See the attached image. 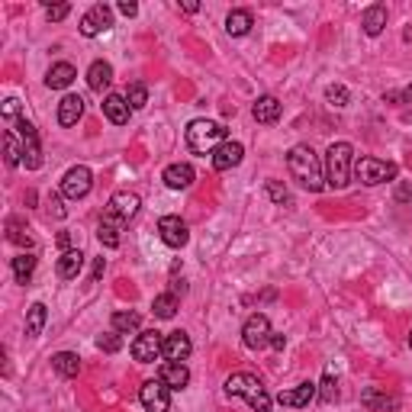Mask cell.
I'll return each mask as SVG.
<instances>
[{"label": "cell", "instance_id": "obj_1", "mask_svg": "<svg viewBox=\"0 0 412 412\" xmlns=\"http://www.w3.org/2000/svg\"><path fill=\"white\" fill-rule=\"evenodd\" d=\"M287 168H290L293 181H297L303 191L319 193L322 187H326V168L319 165V158H316V152L309 146H293L290 152H287Z\"/></svg>", "mask_w": 412, "mask_h": 412}, {"label": "cell", "instance_id": "obj_2", "mask_svg": "<svg viewBox=\"0 0 412 412\" xmlns=\"http://www.w3.org/2000/svg\"><path fill=\"white\" fill-rule=\"evenodd\" d=\"M326 187L332 191H345L352 184V174H354V148L352 142H332L326 152Z\"/></svg>", "mask_w": 412, "mask_h": 412}, {"label": "cell", "instance_id": "obj_3", "mask_svg": "<svg viewBox=\"0 0 412 412\" xmlns=\"http://www.w3.org/2000/svg\"><path fill=\"white\" fill-rule=\"evenodd\" d=\"M226 393L229 397H242L255 412H271V397H267V390L261 387V380L255 374H245V371L242 374H232L226 380Z\"/></svg>", "mask_w": 412, "mask_h": 412}, {"label": "cell", "instance_id": "obj_4", "mask_svg": "<svg viewBox=\"0 0 412 412\" xmlns=\"http://www.w3.org/2000/svg\"><path fill=\"white\" fill-rule=\"evenodd\" d=\"M226 142V129L213 120H193L187 126V148L193 155H213Z\"/></svg>", "mask_w": 412, "mask_h": 412}, {"label": "cell", "instance_id": "obj_5", "mask_svg": "<svg viewBox=\"0 0 412 412\" xmlns=\"http://www.w3.org/2000/svg\"><path fill=\"white\" fill-rule=\"evenodd\" d=\"M399 174V168L393 161H380V158H358L354 161V177H358L364 187H377V184H387Z\"/></svg>", "mask_w": 412, "mask_h": 412}, {"label": "cell", "instance_id": "obj_6", "mask_svg": "<svg viewBox=\"0 0 412 412\" xmlns=\"http://www.w3.org/2000/svg\"><path fill=\"white\" fill-rule=\"evenodd\" d=\"M139 197L136 193H129V191H116L113 197H110V203H107V210H103V222H110V226H116V229H122L129 219H136V213H139Z\"/></svg>", "mask_w": 412, "mask_h": 412}, {"label": "cell", "instance_id": "obj_7", "mask_svg": "<svg viewBox=\"0 0 412 412\" xmlns=\"http://www.w3.org/2000/svg\"><path fill=\"white\" fill-rule=\"evenodd\" d=\"M16 136L23 142V165L26 171H36L42 168V146H39V132L32 122L26 120H16Z\"/></svg>", "mask_w": 412, "mask_h": 412}, {"label": "cell", "instance_id": "obj_8", "mask_svg": "<svg viewBox=\"0 0 412 412\" xmlns=\"http://www.w3.org/2000/svg\"><path fill=\"white\" fill-rule=\"evenodd\" d=\"M132 358L139 361V364H152V361H158L161 354H165V335L161 332H155V328H148V332H139V338L132 342Z\"/></svg>", "mask_w": 412, "mask_h": 412}, {"label": "cell", "instance_id": "obj_9", "mask_svg": "<svg viewBox=\"0 0 412 412\" xmlns=\"http://www.w3.org/2000/svg\"><path fill=\"white\" fill-rule=\"evenodd\" d=\"M91 187H94V174L84 165H75V168H68V174L61 177V193L68 200H84L91 193Z\"/></svg>", "mask_w": 412, "mask_h": 412}, {"label": "cell", "instance_id": "obj_10", "mask_svg": "<svg viewBox=\"0 0 412 412\" xmlns=\"http://www.w3.org/2000/svg\"><path fill=\"white\" fill-rule=\"evenodd\" d=\"M271 335H274V332H271V319H267L264 313H255L242 328V342H245V348H252V352H261L264 345H271Z\"/></svg>", "mask_w": 412, "mask_h": 412}, {"label": "cell", "instance_id": "obj_11", "mask_svg": "<svg viewBox=\"0 0 412 412\" xmlns=\"http://www.w3.org/2000/svg\"><path fill=\"white\" fill-rule=\"evenodd\" d=\"M110 26H113V10H110L107 4H94V7L81 16V36H87V39L107 32Z\"/></svg>", "mask_w": 412, "mask_h": 412}, {"label": "cell", "instance_id": "obj_12", "mask_svg": "<svg viewBox=\"0 0 412 412\" xmlns=\"http://www.w3.org/2000/svg\"><path fill=\"white\" fill-rule=\"evenodd\" d=\"M139 399L146 406V412H168L171 409V390L161 380H146L139 390Z\"/></svg>", "mask_w": 412, "mask_h": 412}, {"label": "cell", "instance_id": "obj_13", "mask_svg": "<svg viewBox=\"0 0 412 412\" xmlns=\"http://www.w3.org/2000/svg\"><path fill=\"white\" fill-rule=\"evenodd\" d=\"M158 236H161V242L171 245V248H184V245L191 242L187 222H184L181 216H161V222H158Z\"/></svg>", "mask_w": 412, "mask_h": 412}, {"label": "cell", "instance_id": "obj_14", "mask_svg": "<svg viewBox=\"0 0 412 412\" xmlns=\"http://www.w3.org/2000/svg\"><path fill=\"white\" fill-rule=\"evenodd\" d=\"M242 155H245L242 142H232V139H226V142H222V146L216 148L213 155H210V161H213L216 171H232V168H238V165H242Z\"/></svg>", "mask_w": 412, "mask_h": 412}, {"label": "cell", "instance_id": "obj_15", "mask_svg": "<svg viewBox=\"0 0 412 412\" xmlns=\"http://www.w3.org/2000/svg\"><path fill=\"white\" fill-rule=\"evenodd\" d=\"M161 181L168 184L171 191H187V187L197 181V171H193V165H187V161H177V165H168V168H165Z\"/></svg>", "mask_w": 412, "mask_h": 412}, {"label": "cell", "instance_id": "obj_16", "mask_svg": "<svg viewBox=\"0 0 412 412\" xmlns=\"http://www.w3.org/2000/svg\"><path fill=\"white\" fill-rule=\"evenodd\" d=\"M316 383H297L293 390H281L277 393V403L281 406H290V409H303V406H309L316 399Z\"/></svg>", "mask_w": 412, "mask_h": 412}, {"label": "cell", "instance_id": "obj_17", "mask_svg": "<svg viewBox=\"0 0 412 412\" xmlns=\"http://www.w3.org/2000/svg\"><path fill=\"white\" fill-rule=\"evenodd\" d=\"M193 345H191V335L187 332H168L165 335V358L174 361V364H184V361L191 358Z\"/></svg>", "mask_w": 412, "mask_h": 412}, {"label": "cell", "instance_id": "obj_18", "mask_svg": "<svg viewBox=\"0 0 412 412\" xmlns=\"http://www.w3.org/2000/svg\"><path fill=\"white\" fill-rule=\"evenodd\" d=\"M158 380L168 390H184L187 383H191V371H187L184 364H174V361H165L161 371H158Z\"/></svg>", "mask_w": 412, "mask_h": 412}, {"label": "cell", "instance_id": "obj_19", "mask_svg": "<svg viewBox=\"0 0 412 412\" xmlns=\"http://www.w3.org/2000/svg\"><path fill=\"white\" fill-rule=\"evenodd\" d=\"M81 116H84V100L77 97V94L61 97V103H58V122L61 126H77Z\"/></svg>", "mask_w": 412, "mask_h": 412}, {"label": "cell", "instance_id": "obj_20", "mask_svg": "<svg viewBox=\"0 0 412 412\" xmlns=\"http://www.w3.org/2000/svg\"><path fill=\"white\" fill-rule=\"evenodd\" d=\"M103 113H107L110 122L122 126V122H129L132 107L126 103V97H122V94H107V100H103Z\"/></svg>", "mask_w": 412, "mask_h": 412}, {"label": "cell", "instance_id": "obj_21", "mask_svg": "<svg viewBox=\"0 0 412 412\" xmlns=\"http://www.w3.org/2000/svg\"><path fill=\"white\" fill-rule=\"evenodd\" d=\"M81 267H84V255L77 252V248H71V252H61L55 271H58L61 281H75V277L81 274Z\"/></svg>", "mask_w": 412, "mask_h": 412}, {"label": "cell", "instance_id": "obj_22", "mask_svg": "<svg viewBox=\"0 0 412 412\" xmlns=\"http://www.w3.org/2000/svg\"><path fill=\"white\" fill-rule=\"evenodd\" d=\"M77 77L75 65H68V61H58V65H52L46 75V87H52V91H65V87L71 84Z\"/></svg>", "mask_w": 412, "mask_h": 412}, {"label": "cell", "instance_id": "obj_23", "mask_svg": "<svg viewBox=\"0 0 412 412\" xmlns=\"http://www.w3.org/2000/svg\"><path fill=\"white\" fill-rule=\"evenodd\" d=\"M281 110H283V107H281V100L267 94V97H258V100H255L252 116H255L258 122H264V126H267V122H277V120H281Z\"/></svg>", "mask_w": 412, "mask_h": 412}, {"label": "cell", "instance_id": "obj_24", "mask_svg": "<svg viewBox=\"0 0 412 412\" xmlns=\"http://www.w3.org/2000/svg\"><path fill=\"white\" fill-rule=\"evenodd\" d=\"M87 84H91L94 94H103L113 84V68H110V61H94L91 71H87Z\"/></svg>", "mask_w": 412, "mask_h": 412}, {"label": "cell", "instance_id": "obj_25", "mask_svg": "<svg viewBox=\"0 0 412 412\" xmlns=\"http://www.w3.org/2000/svg\"><path fill=\"white\" fill-rule=\"evenodd\" d=\"M361 26H364L367 36H380L383 26H387V7H383V4H374V7H367L364 16H361Z\"/></svg>", "mask_w": 412, "mask_h": 412}, {"label": "cell", "instance_id": "obj_26", "mask_svg": "<svg viewBox=\"0 0 412 412\" xmlns=\"http://www.w3.org/2000/svg\"><path fill=\"white\" fill-rule=\"evenodd\" d=\"M52 367H55V374L58 377H68L71 380V377L81 374V358H77L75 352H58L52 358Z\"/></svg>", "mask_w": 412, "mask_h": 412}, {"label": "cell", "instance_id": "obj_27", "mask_svg": "<svg viewBox=\"0 0 412 412\" xmlns=\"http://www.w3.org/2000/svg\"><path fill=\"white\" fill-rule=\"evenodd\" d=\"M110 326H113V332H120V335H129V332H136V328L142 326V316H139L136 309H120V313H113Z\"/></svg>", "mask_w": 412, "mask_h": 412}, {"label": "cell", "instance_id": "obj_28", "mask_svg": "<svg viewBox=\"0 0 412 412\" xmlns=\"http://www.w3.org/2000/svg\"><path fill=\"white\" fill-rule=\"evenodd\" d=\"M361 403L367 406V409H383V412H393V409H399V399L397 397H387V393H380V390H364V397H361Z\"/></svg>", "mask_w": 412, "mask_h": 412}, {"label": "cell", "instance_id": "obj_29", "mask_svg": "<svg viewBox=\"0 0 412 412\" xmlns=\"http://www.w3.org/2000/svg\"><path fill=\"white\" fill-rule=\"evenodd\" d=\"M49 313H46V303H32L30 309H26V335L36 338L42 335V326H46Z\"/></svg>", "mask_w": 412, "mask_h": 412}, {"label": "cell", "instance_id": "obj_30", "mask_svg": "<svg viewBox=\"0 0 412 412\" xmlns=\"http://www.w3.org/2000/svg\"><path fill=\"white\" fill-rule=\"evenodd\" d=\"M248 30H252V13H248V10H232V13L226 16V32H229V36H245Z\"/></svg>", "mask_w": 412, "mask_h": 412}, {"label": "cell", "instance_id": "obj_31", "mask_svg": "<svg viewBox=\"0 0 412 412\" xmlns=\"http://www.w3.org/2000/svg\"><path fill=\"white\" fill-rule=\"evenodd\" d=\"M4 158H7L10 168L23 165V142H20L16 132H7V136H4Z\"/></svg>", "mask_w": 412, "mask_h": 412}, {"label": "cell", "instance_id": "obj_32", "mask_svg": "<svg viewBox=\"0 0 412 412\" xmlns=\"http://www.w3.org/2000/svg\"><path fill=\"white\" fill-rule=\"evenodd\" d=\"M32 271H36V255H30V252L16 255V258H13V277H16V283H30Z\"/></svg>", "mask_w": 412, "mask_h": 412}, {"label": "cell", "instance_id": "obj_33", "mask_svg": "<svg viewBox=\"0 0 412 412\" xmlns=\"http://www.w3.org/2000/svg\"><path fill=\"white\" fill-rule=\"evenodd\" d=\"M152 313L158 316V319H174V313H177V297H174V293H161V297H155Z\"/></svg>", "mask_w": 412, "mask_h": 412}, {"label": "cell", "instance_id": "obj_34", "mask_svg": "<svg viewBox=\"0 0 412 412\" xmlns=\"http://www.w3.org/2000/svg\"><path fill=\"white\" fill-rule=\"evenodd\" d=\"M7 238L13 245H23V248H32V236H30V229H23V222L16 219H7Z\"/></svg>", "mask_w": 412, "mask_h": 412}, {"label": "cell", "instance_id": "obj_35", "mask_svg": "<svg viewBox=\"0 0 412 412\" xmlns=\"http://www.w3.org/2000/svg\"><path fill=\"white\" fill-rule=\"evenodd\" d=\"M122 97H126V103H129L132 110H142L148 103V87L146 84H129Z\"/></svg>", "mask_w": 412, "mask_h": 412}, {"label": "cell", "instance_id": "obj_36", "mask_svg": "<svg viewBox=\"0 0 412 412\" xmlns=\"http://www.w3.org/2000/svg\"><path fill=\"white\" fill-rule=\"evenodd\" d=\"M319 399L322 403H335V397H338V380H335V374L332 371H326V377H322V383H319Z\"/></svg>", "mask_w": 412, "mask_h": 412}, {"label": "cell", "instance_id": "obj_37", "mask_svg": "<svg viewBox=\"0 0 412 412\" xmlns=\"http://www.w3.org/2000/svg\"><path fill=\"white\" fill-rule=\"evenodd\" d=\"M97 238H100V245H103V248H120V229H116V226H110V222H100Z\"/></svg>", "mask_w": 412, "mask_h": 412}, {"label": "cell", "instance_id": "obj_38", "mask_svg": "<svg viewBox=\"0 0 412 412\" xmlns=\"http://www.w3.org/2000/svg\"><path fill=\"white\" fill-rule=\"evenodd\" d=\"M326 100L332 103V107H338V110L348 107V87L345 84H328L326 87Z\"/></svg>", "mask_w": 412, "mask_h": 412}, {"label": "cell", "instance_id": "obj_39", "mask_svg": "<svg viewBox=\"0 0 412 412\" xmlns=\"http://www.w3.org/2000/svg\"><path fill=\"white\" fill-rule=\"evenodd\" d=\"M97 348H100V352H107V354H116L122 348L120 332H107V335H100L97 338Z\"/></svg>", "mask_w": 412, "mask_h": 412}, {"label": "cell", "instance_id": "obj_40", "mask_svg": "<svg viewBox=\"0 0 412 412\" xmlns=\"http://www.w3.org/2000/svg\"><path fill=\"white\" fill-rule=\"evenodd\" d=\"M264 191H267V197L274 200V203H281V206H283V203H290V193H287V187H281L277 181H267Z\"/></svg>", "mask_w": 412, "mask_h": 412}, {"label": "cell", "instance_id": "obj_41", "mask_svg": "<svg viewBox=\"0 0 412 412\" xmlns=\"http://www.w3.org/2000/svg\"><path fill=\"white\" fill-rule=\"evenodd\" d=\"M71 13V4H55V7H46V16L52 20V23H58V20H65V16Z\"/></svg>", "mask_w": 412, "mask_h": 412}, {"label": "cell", "instance_id": "obj_42", "mask_svg": "<svg viewBox=\"0 0 412 412\" xmlns=\"http://www.w3.org/2000/svg\"><path fill=\"white\" fill-rule=\"evenodd\" d=\"M0 113L7 116V120H23V116H20V100H4V107H0Z\"/></svg>", "mask_w": 412, "mask_h": 412}, {"label": "cell", "instance_id": "obj_43", "mask_svg": "<svg viewBox=\"0 0 412 412\" xmlns=\"http://www.w3.org/2000/svg\"><path fill=\"white\" fill-rule=\"evenodd\" d=\"M120 13H122V16H136L139 7L132 4V0H122V4H120Z\"/></svg>", "mask_w": 412, "mask_h": 412}, {"label": "cell", "instance_id": "obj_44", "mask_svg": "<svg viewBox=\"0 0 412 412\" xmlns=\"http://www.w3.org/2000/svg\"><path fill=\"white\" fill-rule=\"evenodd\" d=\"M103 267H107V264H103V258H97V261H94V271H91V277H94V281H100V277H103Z\"/></svg>", "mask_w": 412, "mask_h": 412}, {"label": "cell", "instance_id": "obj_45", "mask_svg": "<svg viewBox=\"0 0 412 412\" xmlns=\"http://www.w3.org/2000/svg\"><path fill=\"white\" fill-rule=\"evenodd\" d=\"M168 293H174V297H184V293H187V287H184V281H171V290Z\"/></svg>", "mask_w": 412, "mask_h": 412}, {"label": "cell", "instance_id": "obj_46", "mask_svg": "<svg viewBox=\"0 0 412 412\" xmlns=\"http://www.w3.org/2000/svg\"><path fill=\"white\" fill-rule=\"evenodd\" d=\"M283 345H287V342H283V335H271V348H277V352H283Z\"/></svg>", "mask_w": 412, "mask_h": 412}, {"label": "cell", "instance_id": "obj_47", "mask_svg": "<svg viewBox=\"0 0 412 412\" xmlns=\"http://www.w3.org/2000/svg\"><path fill=\"white\" fill-rule=\"evenodd\" d=\"M181 10H184V13H197V10H200V4H193V0H187V4H181Z\"/></svg>", "mask_w": 412, "mask_h": 412}, {"label": "cell", "instance_id": "obj_48", "mask_svg": "<svg viewBox=\"0 0 412 412\" xmlns=\"http://www.w3.org/2000/svg\"><path fill=\"white\" fill-rule=\"evenodd\" d=\"M58 245H61V248H65V252H71V248H68V245H71L68 232H61V236H58Z\"/></svg>", "mask_w": 412, "mask_h": 412}, {"label": "cell", "instance_id": "obj_49", "mask_svg": "<svg viewBox=\"0 0 412 412\" xmlns=\"http://www.w3.org/2000/svg\"><path fill=\"white\" fill-rule=\"evenodd\" d=\"M397 97H399V100H412V84L406 87V91H397Z\"/></svg>", "mask_w": 412, "mask_h": 412}, {"label": "cell", "instance_id": "obj_50", "mask_svg": "<svg viewBox=\"0 0 412 412\" xmlns=\"http://www.w3.org/2000/svg\"><path fill=\"white\" fill-rule=\"evenodd\" d=\"M409 348H412V332H409Z\"/></svg>", "mask_w": 412, "mask_h": 412}]
</instances>
